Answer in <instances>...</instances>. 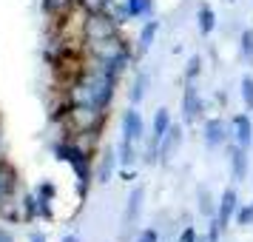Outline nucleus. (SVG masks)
<instances>
[{
    "label": "nucleus",
    "mask_w": 253,
    "mask_h": 242,
    "mask_svg": "<svg viewBox=\"0 0 253 242\" xmlns=\"http://www.w3.org/2000/svg\"><path fill=\"white\" fill-rule=\"evenodd\" d=\"M117 77L114 71H108L105 66H97L91 60H85V66L77 69V74L69 80L66 89V103L69 105H88V108H105L114 100L117 92Z\"/></svg>",
    "instance_id": "obj_1"
},
{
    "label": "nucleus",
    "mask_w": 253,
    "mask_h": 242,
    "mask_svg": "<svg viewBox=\"0 0 253 242\" xmlns=\"http://www.w3.org/2000/svg\"><path fill=\"white\" fill-rule=\"evenodd\" d=\"M54 157H57L60 162H66L71 171H74V177H77V194H80V199H85V194H88V188H91V180H94V157L91 151L85 148L83 143H77V140H57L54 143Z\"/></svg>",
    "instance_id": "obj_2"
},
{
    "label": "nucleus",
    "mask_w": 253,
    "mask_h": 242,
    "mask_svg": "<svg viewBox=\"0 0 253 242\" xmlns=\"http://www.w3.org/2000/svg\"><path fill=\"white\" fill-rule=\"evenodd\" d=\"M105 108H88V105H69L66 103V126L74 137H97L105 126Z\"/></svg>",
    "instance_id": "obj_3"
},
{
    "label": "nucleus",
    "mask_w": 253,
    "mask_h": 242,
    "mask_svg": "<svg viewBox=\"0 0 253 242\" xmlns=\"http://www.w3.org/2000/svg\"><path fill=\"white\" fill-rule=\"evenodd\" d=\"M120 29H123V23L114 17L111 9H105V12H91V14H85V20H83V37H85V43L108 40V37L123 35Z\"/></svg>",
    "instance_id": "obj_4"
},
{
    "label": "nucleus",
    "mask_w": 253,
    "mask_h": 242,
    "mask_svg": "<svg viewBox=\"0 0 253 242\" xmlns=\"http://www.w3.org/2000/svg\"><path fill=\"white\" fill-rule=\"evenodd\" d=\"M20 191V174L6 157H0V208L17 199Z\"/></svg>",
    "instance_id": "obj_5"
},
{
    "label": "nucleus",
    "mask_w": 253,
    "mask_h": 242,
    "mask_svg": "<svg viewBox=\"0 0 253 242\" xmlns=\"http://www.w3.org/2000/svg\"><path fill=\"white\" fill-rule=\"evenodd\" d=\"M120 134L126 143H142L145 140V120L137 111V105H131L128 111H123V120H120Z\"/></svg>",
    "instance_id": "obj_6"
},
{
    "label": "nucleus",
    "mask_w": 253,
    "mask_h": 242,
    "mask_svg": "<svg viewBox=\"0 0 253 242\" xmlns=\"http://www.w3.org/2000/svg\"><path fill=\"white\" fill-rule=\"evenodd\" d=\"M202 140L208 148H219L230 140V123H225V117H208L202 123Z\"/></svg>",
    "instance_id": "obj_7"
},
{
    "label": "nucleus",
    "mask_w": 253,
    "mask_h": 242,
    "mask_svg": "<svg viewBox=\"0 0 253 242\" xmlns=\"http://www.w3.org/2000/svg\"><path fill=\"white\" fill-rule=\"evenodd\" d=\"M205 111V100L196 89V83H185V92H182V120L185 123H196Z\"/></svg>",
    "instance_id": "obj_8"
},
{
    "label": "nucleus",
    "mask_w": 253,
    "mask_h": 242,
    "mask_svg": "<svg viewBox=\"0 0 253 242\" xmlns=\"http://www.w3.org/2000/svg\"><path fill=\"white\" fill-rule=\"evenodd\" d=\"M117 165H120V154H117V148H103V154L97 157V162H94V183H111V174L117 171Z\"/></svg>",
    "instance_id": "obj_9"
},
{
    "label": "nucleus",
    "mask_w": 253,
    "mask_h": 242,
    "mask_svg": "<svg viewBox=\"0 0 253 242\" xmlns=\"http://www.w3.org/2000/svg\"><path fill=\"white\" fill-rule=\"evenodd\" d=\"M236 208H239V194L236 188H225L219 194V202H216V222L222 225V231L230 225V219L236 217Z\"/></svg>",
    "instance_id": "obj_10"
},
{
    "label": "nucleus",
    "mask_w": 253,
    "mask_h": 242,
    "mask_svg": "<svg viewBox=\"0 0 253 242\" xmlns=\"http://www.w3.org/2000/svg\"><path fill=\"white\" fill-rule=\"evenodd\" d=\"M142 199H145V188H142V185H134V188H131V194H128L126 211H123V234H128V231L134 228V222L139 219Z\"/></svg>",
    "instance_id": "obj_11"
},
{
    "label": "nucleus",
    "mask_w": 253,
    "mask_h": 242,
    "mask_svg": "<svg viewBox=\"0 0 253 242\" xmlns=\"http://www.w3.org/2000/svg\"><path fill=\"white\" fill-rule=\"evenodd\" d=\"M230 140L242 145V148H251L253 143V120L251 114H233L230 120Z\"/></svg>",
    "instance_id": "obj_12"
},
{
    "label": "nucleus",
    "mask_w": 253,
    "mask_h": 242,
    "mask_svg": "<svg viewBox=\"0 0 253 242\" xmlns=\"http://www.w3.org/2000/svg\"><path fill=\"white\" fill-rule=\"evenodd\" d=\"M230 174H233V180L236 183H245L248 180V168H251V162H248V148H242V145H230Z\"/></svg>",
    "instance_id": "obj_13"
},
{
    "label": "nucleus",
    "mask_w": 253,
    "mask_h": 242,
    "mask_svg": "<svg viewBox=\"0 0 253 242\" xmlns=\"http://www.w3.org/2000/svg\"><path fill=\"white\" fill-rule=\"evenodd\" d=\"M179 143H182V126H176V123H173V126L168 128V131H165V137L160 140L157 157H160V160L165 162V160H168V157L173 154V151L179 148Z\"/></svg>",
    "instance_id": "obj_14"
},
{
    "label": "nucleus",
    "mask_w": 253,
    "mask_h": 242,
    "mask_svg": "<svg viewBox=\"0 0 253 242\" xmlns=\"http://www.w3.org/2000/svg\"><path fill=\"white\" fill-rule=\"evenodd\" d=\"M157 32H160V20H145V26L139 29V37H137V57H142L151 46H154V40H157Z\"/></svg>",
    "instance_id": "obj_15"
},
{
    "label": "nucleus",
    "mask_w": 253,
    "mask_h": 242,
    "mask_svg": "<svg viewBox=\"0 0 253 242\" xmlns=\"http://www.w3.org/2000/svg\"><path fill=\"white\" fill-rule=\"evenodd\" d=\"M196 29H199L202 37L213 35V29H216V12H213L211 3H202V6L196 9Z\"/></svg>",
    "instance_id": "obj_16"
},
{
    "label": "nucleus",
    "mask_w": 253,
    "mask_h": 242,
    "mask_svg": "<svg viewBox=\"0 0 253 242\" xmlns=\"http://www.w3.org/2000/svg\"><path fill=\"white\" fill-rule=\"evenodd\" d=\"M148 83H151L148 74H145V71H137V74H134V80H131V86H128V103H131V105L142 103V100H145V94H148Z\"/></svg>",
    "instance_id": "obj_17"
},
{
    "label": "nucleus",
    "mask_w": 253,
    "mask_h": 242,
    "mask_svg": "<svg viewBox=\"0 0 253 242\" xmlns=\"http://www.w3.org/2000/svg\"><path fill=\"white\" fill-rule=\"evenodd\" d=\"M71 6H77L74 0H40V12L46 14V17H60V14H69Z\"/></svg>",
    "instance_id": "obj_18"
},
{
    "label": "nucleus",
    "mask_w": 253,
    "mask_h": 242,
    "mask_svg": "<svg viewBox=\"0 0 253 242\" xmlns=\"http://www.w3.org/2000/svg\"><path fill=\"white\" fill-rule=\"evenodd\" d=\"M20 217H23L26 222H32V219L40 217V199H37L35 191H32V194H23V199H20Z\"/></svg>",
    "instance_id": "obj_19"
},
{
    "label": "nucleus",
    "mask_w": 253,
    "mask_h": 242,
    "mask_svg": "<svg viewBox=\"0 0 253 242\" xmlns=\"http://www.w3.org/2000/svg\"><path fill=\"white\" fill-rule=\"evenodd\" d=\"M117 154H120V165H123V168H131V165L137 162V145H134V143L120 140V148H117Z\"/></svg>",
    "instance_id": "obj_20"
},
{
    "label": "nucleus",
    "mask_w": 253,
    "mask_h": 242,
    "mask_svg": "<svg viewBox=\"0 0 253 242\" xmlns=\"http://www.w3.org/2000/svg\"><path fill=\"white\" fill-rule=\"evenodd\" d=\"M74 3H77V9H83L85 14L105 12V9H111V6H114V0H74Z\"/></svg>",
    "instance_id": "obj_21"
},
{
    "label": "nucleus",
    "mask_w": 253,
    "mask_h": 242,
    "mask_svg": "<svg viewBox=\"0 0 253 242\" xmlns=\"http://www.w3.org/2000/svg\"><path fill=\"white\" fill-rule=\"evenodd\" d=\"M239 51L248 60V66H253V29H245L239 35Z\"/></svg>",
    "instance_id": "obj_22"
},
{
    "label": "nucleus",
    "mask_w": 253,
    "mask_h": 242,
    "mask_svg": "<svg viewBox=\"0 0 253 242\" xmlns=\"http://www.w3.org/2000/svg\"><path fill=\"white\" fill-rule=\"evenodd\" d=\"M126 6H128V14L131 17H151V0H126Z\"/></svg>",
    "instance_id": "obj_23"
},
{
    "label": "nucleus",
    "mask_w": 253,
    "mask_h": 242,
    "mask_svg": "<svg viewBox=\"0 0 253 242\" xmlns=\"http://www.w3.org/2000/svg\"><path fill=\"white\" fill-rule=\"evenodd\" d=\"M239 94H242V103L248 111H253V74H245L239 83Z\"/></svg>",
    "instance_id": "obj_24"
},
{
    "label": "nucleus",
    "mask_w": 253,
    "mask_h": 242,
    "mask_svg": "<svg viewBox=\"0 0 253 242\" xmlns=\"http://www.w3.org/2000/svg\"><path fill=\"white\" fill-rule=\"evenodd\" d=\"M199 211H202L208 219L216 217V202H213V196H211V191H208V188H202V191H199Z\"/></svg>",
    "instance_id": "obj_25"
},
{
    "label": "nucleus",
    "mask_w": 253,
    "mask_h": 242,
    "mask_svg": "<svg viewBox=\"0 0 253 242\" xmlns=\"http://www.w3.org/2000/svg\"><path fill=\"white\" fill-rule=\"evenodd\" d=\"M199 71H202V57L194 54V57L188 60V66H185V83H196Z\"/></svg>",
    "instance_id": "obj_26"
},
{
    "label": "nucleus",
    "mask_w": 253,
    "mask_h": 242,
    "mask_svg": "<svg viewBox=\"0 0 253 242\" xmlns=\"http://www.w3.org/2000/svg\"><path fill=\"white\" fill-rule=\"evenodd\" d=\"M236 225H242V228H248V225H253V202H248V205H239L236 208Z\"/></svg>",
    "instance_id": "obj_27"
},
{
    "label": "nucleus",
    "mask_w": 253,
    "mask_h": 242,
    "mask_svg": "<svg viewBox=\"0 0 253 242\" xmlns=\"http://www.w3.org/2000/svg\"><path fill=\"white\" fill-rule=\"evenodd\" d=\"M222 240V225L216 222V217H211L208 222V234H205V242H219Z\"/></svg>",
    "instance_id": "obj_28"
},
{
    "label": "nucleus",
    "mask_w": 253,
    "mask_h": 242,
    "mask_svg": "<svg viewBox=\"0 0 253 242\" xmlns=\"http://www.w3.org/2000/svg\"><path fill=\"white\" fill-rule=\"evenodd\" d=\"M134 242H160V231L157 228H142Z\"/></svg>",
    "instance_id": "obj_29"
},
{
    "label": "nucleus",
    "mask_w": 253,
    "mask_h": 242,
    "mask_svg": "<svg viewBox=\"0 0 253 242\" xmlns=\"http://www.w3.org/2000/svg\"><path fill=\"white\" fill-rule=\"evenodd\" d=\"M176 242H199V234H196L194 225H185L182 231H179V237H176Z\"/></svg>",
    "instance_id": "obj_30"
},
{
    "label": "nucleus",
    "mask_w": 253,
    "mask_h": 242,
    "mask_svg": "<svg viewBox=\"0 0 253 242\" xmlns=\"http://www.w3.org/2000/svg\"><path fill=\"white\" fill-rule=\"evenodd\" d=\"M29 242H48V240L40 234V231H32V234H29Z\"/></svg>",
    "instance_id": "obj_31"
},
{
    "label": "nucleus",
    "mask_w": 253,
    "mask_h": 242,
    "mask_svg": "<svg viewBox=\"0 0 253 242\" xmlns=\"http://www.w3.org/2000/svg\"><path fill=\"white\" fill-rule=\"evenodd\" d=\"M0 242H14V237L6 228H0Z\"/></svg>",
    "instance_id": "obj_32"
},
{
    "label": "nucleus",
    "mask_w": 253,
    "mask_h": 242,
    "mask_svg": "<svg viewBox=\"0 0 253 242\" xmlns=\"http://www.w3.org/2000/svg\"><path fill=\"white\" fill-rule=\"evenodd\" d=\"M60 242H80V237H77V234H63V240Z\"/></svg>",
    "instance_id": "obj_33"
}]
</instances>
